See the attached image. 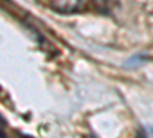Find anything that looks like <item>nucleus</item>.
I'll list each match as a JSON object with an SVG mask.
<instances>
[{"label": "nucleus", "instance_id": "obj_1", "mask_svg": "<svg viewBox=\"0 0 153 138\" xmlns=\"http://www.w3.org/2000/svg\"><path fill=\"white\" fill-rule=\"evenodd\" d=\"M87 0H49V6L60 14L80 12L86 6Z\"/></svg>", "mask_w": 153, "mask_h": 138}, {"label": "nucleus", "instance_id": "obj_3", "mask_svg": "<svg viewBox=\"0 0 153 138\" xmlns=\"http://www.w3.org/2000/svg\"><path fill=\"white\" fill-rule=\"evenodd\" d=\"M0 138H6V135H5V132L0 129Z\"/></svg>", "mask_w": 153, "mask_h": 138}, {"label": "nucleus", "instance_id": "obj_4", "mask_svg": "<svg viewBox=\"0 0 153 138\" xmlns=\"http://www.w3.org/2000/svg\"><path fill=\"white\" fill-rule=\"evenodd\" d=\"M22 138H32V137H22Z\"/></svg>", "mask_w": 153, "mask_h": 138}, {"label": "nucleus", "instance_id": "obj_2", "mask_svg": "<svg viewBox=\"0 0 153 138\" xmlns=\"http://www.w3.org/2000/svg\"><path fill=\"white\" fill-rule=\"evenodd\" d=\"M97 2V5H100L101 8H112V5H113V2L115 0H95Z\"/></svg>", "mask_w": 153, "mask_h": 138}]
</instances>
